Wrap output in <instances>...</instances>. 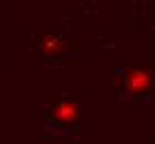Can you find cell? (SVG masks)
<instances>
[{"label": "cell", "instance_id": "obj_1", "mask_svg": "<svg viewBox=\"0 0 155 144\" xmlns=\"http://www.w3.org/2000/svg\"><path fill=\"white\" fill-rule=\"evenodd\" d=\"M124 86H126V91H129V93H133V95H140V93H144V91L151 86V75L146 73L144 69H133V71H129V73H126Z\"/></svg>", "mask_w": 155, "mask_h": 144}, {"label": "cell", "instance_id": "obj_2", "mask_svg": "<svg viewBox=\"0 0 155 144\" xmlns=\"http://www.w3.org/2000/svg\"><path fill=\"white\" fill-rule=\"evenodd\" d=\"M53 118L58 122H62V124H71L78 118V106L73 102H69V100H64V102H60L53 109Z\"/></svg>", "mask_w": 155, "mask_h": 144}, {"label": "cell", "instance_id": "obj_3", "mask_svg": "<svg viewBox=\"0 0 155 144\" xmlns=\"http://www.w3.org/2000/svg\"><path fill=\"white\" fill-rule=\"evenodd\" d=\"M60 47H62L60 40L53 38V35H47V38L42 40V51H45V53H58Z\"/></svg>", "mask_w": 155, "mask_h": 144}]
</instances>
